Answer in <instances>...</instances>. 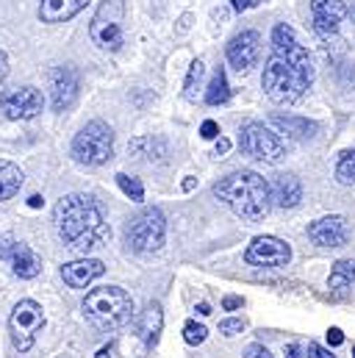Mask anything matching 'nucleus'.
<instances>
[{"label":"nucleus","instance_id":"7","mask_svg":"<svg viewBox=\"0 0 355 358\" xmlns=\"http://www.w3.org/2000/svg\"><path fill=\"white\" fill-rule=\"evenodd\" d=\"M122 17H125V0H103L100 8L94 11L89 22V36L97 48L103 50H119L125 36H122Z\"/></svg>","mask_w":355,"mask_h":358},{"label":"nucleus","instance_id":"43","mask_svg":"<svg viewBox=\"0 0 355 358\" xmlns=\"http://www.w3.org/2000/svg\"><path fill=\"white\" fill-rule=\"evenodd\" d=\"M194 186H197V180H194V178H186V180H183V192H191Z\"/></svg>","mask_w":355,"mask_h":358},{"label":"nucleus","instance_id":"23","mask_svg":"<svg viewBox=\"0 0 355 358\" xmlns=\"http://www.w3.org/2000/svg\"><path fill=\"white\" fill-rule=\"evenodd\" d=\"M355 283V262L353 259H345V262H336L331 275H328V286L331 289H347Z\"/></svg>","mask_w":355,"mask_h":358},{"label":"nucleus","instance_id":"46","mask_svg":"<svg viewBox=\"0 0 355 358\" xmlns=\"http://www.w3.org/2000/svg\"><path fill=\"white\" fill-rule=\"evenodd\" d=\"M353 358H355V348H353Z\"/></svg>","mask_w":355,"mask_h":358},{"label":"nucleus","instance_id":"36","mask_svg":"<svg viewBox=\"0 0 355 358\" xmlns=\"http://www.w3.org/2000/svg\"><path fill=\"white\" fill-rule=\"evenodd\" d=\"M328 345H331V348L345 345V334H342V328H331V331H328Z\"/></svg>","mask_w":355,"mask_h":358},{"label":"nucleus","instance_id":"38","mask_svg":"<svg viewBox=\"0 0 355 358\" xmlns=\"http://www.w3.org/2000/svg\"><path fill=\"white\" fill-rule=\"evenodd\" d=\"M6 76H8V59H6V53L0 50V84L6 81Z\"/></svg>","mask_w":355,"mask_h":358},{"label":"nucleus","instance_id":"31","mask_svg":"<svg viewBox=\"0 0 355 358\" xmlns=\"http://www.w3.org/2000/svg\"><path fill=\"white\" fill-rule=\"evenodd\" d=\"M200 136H203V139H217V136H219V125H217L214 120H205V122L200 125Z\"/></svg>","mask_w":355,"mask_h":358},{"label":"nucleus","instance_id":"2","mask_svg":"<svg viewBox=\"0 0 355 358\" xmlns=\"http://www.w3.org/2000/svg\"><path fill=\"white\" fill-rule=\"evenodd\" d=\"M53 225H56L59 239L75 253H89L111 236V228L100 206L89 194L61 197L53 208Z\"/></svg>","mask_w":355,"mask_h":358},{"label":"nucleus","instance_id":"10","mask_svg":"<svg viewBox=\"0 0 355 358\" xmlns=\"http://www.w3.org/2000/svg\"><path fill=\"white\" fill-rule=\"evenodd\" d=\"M0 108L8 120H34L45 108V97L36 87H17L0 94Z\"/></svg>","mask_w":355,"mask_h":358},{"label":"nucleus","instance_id":"21","mask_svg":"<svg viewBox=\"0 0 355 358\" xmlns=\"http://www.w3.org/2000/svg\"><path fill=\"white\" fill-rule=\"evenodd\" d=\"M22 170L17 167V164H11V162H0V203L3 200H11L17 192H20V186H22Z\"/></svg>","mask_w":355,"mask_h":358},{"label":"nucleus","instance_id":"44","mask_svg":"<svg viewBox=\"0 0 355 358\" xmlns=\"http://www.w3.org/2000/svg\"><path fill=\"white\" fill-rule=\"evenodd\" d=\"M97 358H111V345H108V348H103V350L97 353Z\"/></svg>","mask_w":355,"mask_h":358},{"label":"nucleus","instance_id":"26","mask_svg":"<svg viewBox=\"0 0 355 358\" xmlns=\"http://www.w3.org/2000/svg\"><path fill=\"white\" fill-rule=\"evenodd\" d=\"M336 180L345 186H355V148L345 150L336 162Z\"/></svg>","mask_w":355,"mask_h":358},{"label":"nucleus","instance_id":"1","mask_svg":"<svg viewBox=\"0 0 355 358\" xmlns=\"http://www.w3.org/2000/svg\"><path fill=\"white\" fill-rule=\"evenodd\" d=\"M314 84V64L308 50L297 42V34L291 25L280 22L272 28V59L266 62L264 87L266 97L277 106L297 103L305 90Z\"/></svg>","mask_w":355,"mask_h":358},{"label":"nucleus","instance_id":"27","mask_svg":"<svg viewBox=\"0 0 355 358\" xmlns=\"http://www.w3.org/2000/svg\"><path fill=\"white\" fill-rule=\"evenodd\" d=\"M117 186L122 189L125 197H131L133 203H142L145 200V186L139 183V178H131L125 173H117Z\"/></svg>","mask_w":355,"mask_h":358},{"label":"nucleus","instance_id":"3","mask_svg":"<svg viewBox=\"0 0 355 358\" xmlns=\"http://www.w3.org/2000/svg\"><path fill=\"white\" fill-rule=\"evenodd\" d=\"M214 194L236 217H242L247 222L264 220L272 208V189H269L266 178H261L253 170H239V173L225 176L219 183H214Z\"/></svg>","mask_w":355,"mask_h":358},{"label":"nucleus","instance_id":"24","mask_svg":"<svg viewBox=\"0 0 355 358\" xmlns=\"http://www.w3.org/2000/svg\"><path fill=\"white\" fill-rule=\"evenodd\" d=\"M311 17H328L342 22V17H347V6L342 0H311Z\"/></svg>","mask_w":355,"mask_h":358},{"label":"nucleus","instance_id":"20","mask_svg":"<svg viewBox=\"0 0 355 358\" xmlns=\"http://www.w3.org/2000/svg\"><path fill=\"white\" fill-rule=\"evenodd\" d=\"M269 122L280 131V134H286L289 139H311L314 134H317V122H311V120H303V117H283V114H272L269 117Z\"/></svg>","mask_w":355,"mask_h":358},{"label":"nucleus","instance_id":"8","mask_svg":"<svg viewBox=\"0 0 355 358\" xmlns=\"http://www.w3.org/2000/svg\"><path fill=\"white\" fill-rule=\"evenodd\" d=\"M239 148H242L245 156H250L256 162H264V164H277L286 156L283 139L269 125H264V122H247L242 128Z\"/></svg>","mask_w":355,"mask_h":358},{"label":"nucleus","instance_id":"15","mask_svg":"<svg viewBox=\"0 0 355 358\" xmlns=\"http://www.w3.org/2000/svg\"><path fill=\"white\" fill-rule=\"evenodd\" d=\"M106 272L103 262L97 259H81V262H70L61 267V278L70 289H87L92 280H97Z\"/></svg>","mask_w":355,"mask_h":358},{"label":"nucleus","instance_id":"13","mask_svg":"<svg viewBox=\"0 0 355 358\" xmlns=\"http://www.w3.org/2000/svg\"><path fill=\"white\" fill-rule=\"evenodd\" d=\"M350 231H347V222L345 217L339 214H331V217H322L317 222L308 225V239L319 248H342L347 242Z\"/></svg>","mask_w":355,"mask_h":358},{"label":"nucleus","instance_id":"35","mask_svg":"<svg viewBox=\"0 0 355 358\" xmlns=\"http://www.w3.org/2000/svg\"><path fill=\"white\" fill-rule=\"evenodd\" d=\"M242 306H245V300H242V297H236V294L222 297V308H225V311H236V308H242Z\"/></svg>","mask_w":355,"mask_h":358},{"label":"nucleus","instance_id":"25","mask_svg":"<svg viewBox=\"0 0 355 358\" xmlns=\"http://www.w3.org/2000/svg\"><path fill=\"white\" fill-rule=\"evenodd\" d=\"M203 76H205V64H203L200 59H194L191 67H189L186 84H183V97H186V100H197V90L203 87Z\"/></svg>","mask_w":355,"mask_h":358},{"label":"nucleus","instance_id":"18","mask_svg":"<svg viewBox=\"0 0 355 358\" xmlns=\"http://www.w3.org/2000/svg\"><path fill=\"white\" fill-rule=\"evenodd\" d=\"M8 262H11V267H14V275H17V278H22V280L36 278V275H39V269H42V259H39L28 245H22V242H14Z\"/></svg>","mask_w":355,"mask_h":358},{"label":"nucleus","instance_id":"37","mask_svg":"<svg viewBox=\"0 0 355 358\" xmlns=\"http://www.w3.org/2000/svg\"><path fill=\"white\" fill-rule=\"evenodd\" d=\"M228 150H231V142H228L225 136H217V145H214V153H217V156H225Z\"/></svg>","mask_w":355,"mask_h":358},{"label":"nucleus","instance_id":"11","mask_svg":"<svg viewBox=\"0 0 355 358\" xmlns=\"http://www.w3.org/2000/svg\"><path fill=\"white\" fill-rule=\"evenodd\" d=\"M245 262L253 267H286L291 262V248L277 236H256L245 253Z\"/></svg>","mask_w":355,"mask_h":358},{"label":"nucleus","instance_id":"19","mask_svg":"<svg viewBox=\"0 0 355 358\" xmlns=\"http://www.w3.org/2000/svg\"><path fill=\"white\" fill-rule=\"evenodd\" d=\"M161 328H164L161 303H147V308L142 311V320H139V334H142L145 348H156V345H159Z\"/></svg>","mask_w":355,"mask_h":358},{"label":"nucleus","instance_id":"16","mask_svg":"<svg viewBox=\"0 0 355 358\" xmlns=\"http://www.w3.org/2000/svg\"><path fill=\"white\" fill-rule=\"evenodd\" d=\"M87 3L89 0H42V3H39V20H42V22H50V25L67 22V20H73Z\"/></svg>","mask_w":355,"mask_h":358},{"label":"nucleus","instance_id":"17","mask_svg":"<svg viewBox=\"0 0 355 358\" xmlns=\"http://www.w3.org/2000/svg\"><path fill=\"white\" fill-rule=\"evenodd\" d=\"M272 189V203H277L280 208H297L303 200V183L297 176H277Z\"/></svg>","mask_w":355,"mask_h":358},{"label":"nucleus","instance_id":"28","mask_svg":"<svg viewBox=\"0 0 355 358\" xmlns=\"http://www.w3.org/2000/svg\"><path fill=\"white\" fill-rule=\"evenodd\" d=\"M208 339V331H205V325H200V322H186L183 325V342L186 345H191V348H197V345H203Z\"/></svg>","mask_w":355,"mask_h":358},{"label":"nucleus","instance_id":"33","mask_svg":"<svg viewBox=\"0 0 355 358\" xmlns=\"http://www.w3.org/2000/svg\"><path fill=\"white\" fill-rule=\"evenodd\" d=\"M11 248H14V239H11L8 234H0V259H3V262H8Z\"/></svg>","mask_w":355,"mask_h":358},{"label":"nucleus","instance_id":"39","mask_svg":"<svg viewBox=\"0 0 355 358\" xmlns=\"http://www.w3.org/2000/svg\"><path fill=\"white\" fill-rule=\"evenodd\" d=\"M286 358H303V353H300V345H294V342H291V345L286 348Z\"/></svg>","mask_w":355,"mask_h":358},{"label":"nucleus","instance_id":"30","mask_svg":"<svg viewBox=\"0 0 355 358\" xmlns=\"http://www.w3.org/2000/svg\"><path fill=\"white\" fill-rule=\"evenodd\" d=\"M245 328H247V322L239 320V317H231V320H222V322H219V334H222V336H236V334H242Z\"/></svg>","mask_w":355,"mask_h":358},{"label":"nucleus","instance_id":"29","mask_svg":"<svg viewBox=\"0 0 355 358\" xmlns=\"http://www.w3.org/2000/svg\"><path fill=\"white\" fill-rule=\"evenodd\" d=\"M314 20V31L319 34V36H333V34H339V22L336 20H328V17H311Z\"/></svg>","mask_w":355,"mask_h":358},{"label":"nucleus","instance_id":"9","mask_svg":"<svg viewBox=\"0 0 355 358\" xmlns=\"http://www.w3.org/2000/svg\"><path fill=\"white\" fill-rule=\"evenodd\" d=\"M45 325V311L36 300H20L8 317V331H11V342L20 353L31 350L34 348V339L36 334L42 331Z\"/></svg>","mask_w":355,"mask_h":358},{"label":"nucleus","instance_id":"40","mask_svg":"<svg viewBox=\"0 0 355 358\" xmlns=\"http://www.w3.org/2000/svg\"><path fill=\"white\" fill-rule=\"evenodd\" d=\"M42 203H45V197H42V194H31V197H28V206H31V208H39Z\"/></svg>","mask_w":355,"mask_h":358},{"label":"nucleus","instance_id":"12","mask_svg":"<svg viewBox=\"0 0 355 358\" xmlns=\"http://www.w3.org/2000/svg\"><path fill=\"white\" fill-rule=\"evenodd\" d=\"M225 56H228V64L236 73H250L261 62V36H259V31L236 34L225 48Z\"/></svg>","mask_w":355,"mask_h":358},{"label":"nucleus","instance_id":"5","mask_svg":"<svg viewBox=\"0 0 355 358\" xmlns=\"http://www.w3.org/2000/svg\"><path fill=\"white\" fill-rule=\"evenodd\" d=\"M114 156V131L103 120L87 122L73 139V159L84 167H103Z\"/></svg>","mask_w":355,"mask_h":358},{"label":"nucleus","instance_id":"41","mask_svg":"<svg viewBox=\"0 0 355 358\" xmlns=\"http://www.w3.org/2000/svg\"><path fill=\"white\" fill-rule=\"evenodd\" d=\"M194 311H197L200 317H208V314H211V306H208V303H200V306H197Z\"/></svg>","mask_w":355,"mask_h":358},{"label":"nucleus","instance_id":"32","mask_svg":"<svg viewBox=\"0 0 355 358\" xmlns=\"http://www.w3.org/2000/svg\"><path fill=\"white\" fill-rule=\"evenodd\" d=\"M305 356H308V358H336L331 350H328V348H322V345H317V342H311V345H308Z\"/></svg>","mask_w":355,"mask_h":358},{"label":"nucleus","instance_id":"6","mask_svg":"<svg viewBox=\"0 0 355 358\" xmlns=\"http://www.w3.org/2000/svg\"><path fill=\"white\" fill-rule=\"evenodd\" d=\"M164 236H167V220H164L161 208H156V206L139 211V214L131 220L128 231H125L128 248H131L133 253H142V256L156 253V250L164 245Z\"/></svg>","mask_w":355,"mask_h":358},{"label":"nucleus","instance_id":"34","mask_svg":"<svg viewBox=\"0 0 355 358\" xmlns=\"http://www.w3.org/2000/svg\"><path fill=\"white\" fill-rule=\"evenodd\" d=\"M245 358H275V356L266 350L264 345H250V348L245 350Z\"/></svg>","mask_w":355,"mask_h":358},{"label":"nucleus","instance_id":"42","mask_svg":"<svg viewBox=\"0 0 355 358\" xmlns=\"http://www.w3.org/2000/svg\"><path fill=\"white\" fill-rule=\"evenodd\" d=\"M256 0H233V8L236 11H242V8H247V6H253Z\"/></svg>","mask_w":355,"mask_h":358},{"label":"nucleus","instance_id":"4","mask_svg":"<svg viewBox=\"0 0 355 358\" xmlns=\"http://www.w3.org/2000/svg\"><path fill=\"white\" fill-rule=\"evenodd\" d=\"M84 317L100 331H117L133 317V297L122 286L92 289L84 300Z\"/></svg>","mask_w":355,"mask_h":358},{"label":"nucleus","instance_id":"45","mask_svg":"<svg viewBox=\"0 0 355 358\" xmlns=\"http://www.w3.org/2000/svg\"><path fill=\"white\" fill-rule=\"evenodd\" d=\"M347 14H350V20L355 22V3H353V8H347Z\"/></svg>","mask_w":355,"mask_h":358},{"label":"nucleus","instance_id":"22","mask_svg":"<svg viewBox=\"0 0 355 358\" xmlns=\"http://www.w3.org/2000/svg\"><path fill=\"white\" fill-rule=\"evenodd\" d=\"M228 97H231L228 76H225V70L219 67V70L214 73V78H211L208 90H205V103H208V106H222V103H228Z\"/></svg>","mask_w":355,"mask_h":358},{"label":"nucleus","instance_id":"14","mask_svg":"<svg viewBox=\"0 0 355 358\" xmlns=\"http://www.w3.org/2000/svg\"><path fill=\"white\" fill-rule=\"evenodd\" d=\"M78 97V73L64 64V67H56L50 73V100H53V108L56 111H64L75 103Z\"/></svg>","mask_w":355,"mask_h":358}]
</instances>
